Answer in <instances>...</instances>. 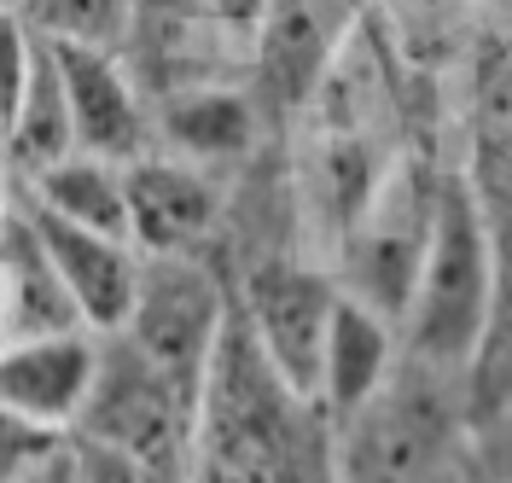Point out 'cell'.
<instances>
[{"instance_id":"cell-1","label":"cell","mask_w":512,"mask_h":483,"mask_svg":"<svg viewBox=\"0 0 512 483\" xmlns=\"http://www.w3.org/2000/svg\"><path fill=\"white\" fill-rule=\"evenodd\" d=\"M495 321V239L478 193L466 181L437 187L431 210V239L419 257L414 291L402 309V355L431 367V373H466L478 361L483 338Z\"/></svg>"},{"instance_id":"cell-2","label":"cell","mask_w":512,"mask_h":483,"mask_svg":"<svg viewBox=\"0 0 512 483\" xmlns=\"http://www.w3.org/2000/svg\"><path fill=\"white\" fill-rule=\"evenodd\" d=\"M448 379L402 361L396 379L332 425V483H448L454 408Z\"/></svg>"},{"instance_id":"cell-3","label":"cell","mask_w":512,"mask_h":483,"mask_svg":"<svg viewBox=\"0 0 512 483\" xmlns=\"http://www.w3.org/2000/svg\"><path fill=\"white\" fill-rule=\"evenodd\" d=\"M227 321H233V309H227L216 274L198 257H146L140 297L128 309L123 332H111V338H123L163 385H175L198 408Z\"/></svg>"},{"instance_id":"cell-4","label":"cell","mask_w":512,"mask_h":483,"mask_svg":"<svg viewBox=\"0 0 512 483\" xmlns=\"http://www.w3.org/2000/svg\"><path fill=\"white\" fill-rule=\"evenodd\" d=\"M192 408L175 385H163L158 373L128 350L123 338H105V367H99L94 402L82 414V443L117 449L140 466H152L163 478H187V443H192Z\"/></svg>"},{"instance_id":"cell-5","label":"cell","mask_w":512,"mask_h":483,"mask_svg":"<svg viewBox=\"0 0 512 483\" xmlns=\"http://www.w3.org/2000/svg\"><path fill=\"white\" fill-rule=\"evenodd\" d=\"M431 210H437V187H419V175L379 181L344 233V280L338 286L384 309L390 321H402L425 239H431Z\"/></svg>"},{"instance_id":"cell-6","label":"cell","mask_w":512,"mask_h":483,"mask_svg":"<svg viewBox=\"0 0 512 483\" xmlns=\"http://www.w3.org/2000/svg\"><path fill=\"white\" fill-rule=\"evenodd\" d=\"M332 309H338V280H326V274L303 268V262L256 268L245 280V297H239V321L251 332V344L274 367V379L291 385L303 402H315Z\"/></svg>"},{"instance_id":"cell-7","label":"cell","mask_w":512,"mask_h":483,"mask_svg":"<svg viewBox=\"0 0 512 483\" xmlns=\"http://www.w3.org/2000/svg\"><path fill=\"white\" fill-rule=\"evenodd\" d=\"M99 367H105V338L88 326L6 338L0 344V408L70 437L94 402Z\"/></svg>"},{"instance_id":"cell-8","label":"cell","mask_w":512,"mask_h":483,"mask_svg":"<svg viewBox=\"0 0 512 483\" xmlns=\"http://www.w3.org/2000/svg\"><path fill=\"white\" fill-rule=\"evenodd\" d=\"M59 76L64 99H70V129H76V152H94L111 163H134L140 152H152V94L134 76L117 47H64Z\"/></svg>"},{"instance_id":"cell-9","label":"cell","mask_w":512,"mask_h":483,"mask_svg":"<svg viewBox=\"0 0 512 483\" xmlns=\"http://www.w3.org/2000/svg\"><path fill=\"white\" fill-rule=\"evenodd\" d=\"M18 210H24V222L35 227L47 262L59 268V286H64V297H70V309H76V321L88 326V332H99V338L123 332L128 309H134V297H140L146 257H140L128 239H111V233H88V227H76V222H59L53 210L30 204L24 193H18Z\"/></svg>"},{"instance_id":"cell-10","label":"cell","mask_w":512,"mask_h":483,"mask_svg":"<svg viewBox=\"0 0 512 483\" xmlns=\"http://www.w3.org/2000/svg\"><path fill=\"white\" fill-rule=\"evenodd\" d=\"M128 175V239L140 257H198V245L216 233L222 193L210 169L175 152H140L123 163Z\"/></svg>"},{"instance_id":"cell-11","label":"cell","mask_w":512,"mask_h":483,"mask_svg":"<svg viewBox=\"0 0 512 483\" xmlns=\"http://www.w3.org/2000/svg\"><path fill=\"white\" fill-rule=\"evenodd\" d=\"M402 326L384 309L361 303L338 286V309L326 326V350H320V379H315V408L326 414V425L350 419L355 408H367L402 367Z\"/></svg>"},{"instance_id":"cell-12","label":"cell","mask_w":512,"mask_h":483,"mask_svg":"<svg viewBox=\"0 0 512 483\" xmlns=\"http://www.w3.org/2000/svg\"><path fill=\"white\" fill-rule=\"evenodd\" d=\"M152 140H163V152L198 169L233 163L256 146V99L233 76L152 94Z\"/></svg>"},{"instance_id":"cell-13","label":"cell","mask_w":512,"mask_h":483,"mask_svg":"<svg viewBox=\"0 0 512 483\" xmlns=\"http://www.w3.org/2000/svg\"><path fill=\"white\" fill-rule=\"evenodd\" d=\"M76 309L59 286V268L47 262L35 227L12 204L0 222V344L6 338H35V332H70Z\"/></svg>"},{"instance_id":"cell-14","label":"cell","mask_w":512,"mask_h":483,"mask_svg":"<svg viewBox=\"0 0 512 483\" xmlns=\"http://www.w3.org/2000/svg\"><path fill=\"white\" fill-rule=\"evenodd\" d=\"M338 35H344L338 0H268V12L256 24V41H251V65L262 82H274L291 99L332 65Z\"/></svg>"},{"instance_id":"cell-15","label":"cell","mask_w":512,"mask_h":483,"mask_svg":"<svg viewBox=\"0 0 512 483\" xmlns=\"http://www.w3.org/2000/svg\"><path fill=\"white\" fill-rule=\"evenodd\" d=\"M24 198L41 204V210H53L59 222L128 239V175H123V163H111V158L70 152V158L24 175ZM128 245H134V239H128Z\"/></svg>"},{"instance_id":"cell-16","label":"cell","mask_w":512,"mask_h":483,"mask_svg":"<svg viewBox=\"0 0 512 483\" xmlns=\"http://www.w3.org/2000/svg\"><path fill=\"white\" fill-rule=\"evenodd\" d=\"M76 152V129H70V99H64V76H59V53L53 41H35V65L24 82V99L6 123L0 158L12 163L18 175H35L47 163H59Z\"/></svg>"},{"instance_id":"cell-17","label":"cell","mask_w":512,"mask_h":483,"mask_svg":"<svg viewBox=\"0 0 512 483\" xmlns=\"http://www.w3.org/2000/svg\"><path fill=\"white\" fill-rule=\"evenodd\" d=\"M128 18L134 0H30L24 24L41 41H64V47H117L128 41Z\"/></svg>"},{"instance_id":"cell-18","label":"cell","mask_w":512,"mask_h":483,"mask_svg":"<svg viewBox=\"0 0 512 483\" xmlns=\"http://www.w3.org/2000/svg\"><path fill=\"white\" fill-rule=\"evenodd\" d=\"M64 443L70 437L47 431V425H30V419H18L12 408H0V483H30L35 472H47L59 460Z\"/></svg>"},{"instance_id":"cell-19","label":"cell","mask_w":512,"mask_h":483,"mask_svg":"<svg viewBox=\"0 0 512 483\" xmlns=\"http://www.w3.org/2000/svg\"><path fill=\"white\" fill-rule=\"evenodd\" d=\"M35 41L41 35L24 24L18 6H0V140H6V123L24 99V82H30V65H35Z\"/></svg>"},{"instance_id":"cell-20","label":"cell","mask_w":512,"mask_h":483,"mask_svg":"<svg viewBox=\"0 0 512 483\" xmlns=\"http://www.w3.org/2000/svg\"><path fill=\"white\" fill-rule=\"evenodd\" d=\"M210 12H216V24H222L233 41H245V53H251L256 41V24H262V12H268V0H204Z\"/></svg>"},{"instance_id":"cell-21","label":"cell","mask_w":512,"mask_h":483,"mask_svg":"<svg viewBox=\"0 0 512 483\" xmlns=\"http://www.w3.org/2000/svg\"><path fill=\"white\" fill-rule=\"evenodd\" d=\"M30 483H82V466H76V449L64 443V454H59V460H53L47 472H35Z\"/></svg>"},{"instance_id":"cell-22","label":"cell","mask_w":512,"mask_h":483,"mask_svg":"<svg viewBox=\"0 0 512 483\" xmlns=\"http://www.w3.org/2000/svg\"><path fill=\"white\" fill-rule=\"evenodd\" d=\"M0 6H18V12H24V6H30V0H0Z\"/></svg>"}]
</instances>
